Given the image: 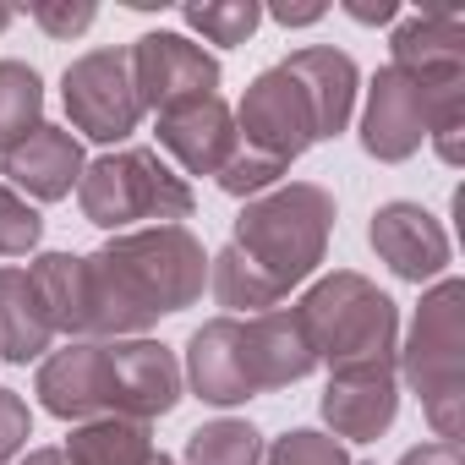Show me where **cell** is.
I'll return each mask as SVG.
<instances>
[{
    "label": "cell",
    "mask_w": 465,
    "mask_h": 465,
    "mask_svg": "<svg viewBox=\"0 0 465 465\" xmlns=\"http://www.w3.org/2000/svg\"><path fill=\"white\" fill-rule=\"evenodd\" d=\"M372 252L411 285L421 280H438L449 269V236L443 224L421 208V203H383L372 213Z\"/></svg>",
    "instance_id": "cell-15"
},
{
    "label": "cell",
    "mask_w": 465,
    "mask_h": 465,
    "mask_svg": "<svg viewBox=\"0 0 465 465\" xmlns=\"http://www.w3.org/2000/svg\"><path fill=\"white\" fill-rule=\"evenodd\" d=\"M61 99H66L72 126L94 143H121L143 121L126 50H88L83 61H72L61 77Z\"/></svg>",
    "instance_id": "cell-9"
},
{
    "label": "cell",
    "mask_w": 465,
    "mask_h": 465,
    "mask_svg": "<svg viewBox=\"0 0 465 465\" xmlns=\"http://www.w3.org/2000/svg\"><path fill=\"white\" fill-rule=\"evenodd\" d=\"M23 465H72V460H66V449H34Z\"/></svg>",
    "instance_id": "cell-32"
},
{
    "label": "cell",
    "mask_w": 465,
    "mask_h": 465,
    "mask_svg": "<svg viewBox=\"0 0 465 465\" xmlns=\"http://www.w3.org/2000/svg\"><path fill=\"white\" fill-rule=\"evenodd\" d=\"M28 438H34L28 400H23L17 389H0V465H6V460H17Z\"/></svg>",
    "instance_id": "cell-28"
},
{
    "label": "cell",
    "mask_w": 465,
    "mask_h": 465,
    "mask_svg": "<svg viewBox=\"0 0 465 465\" xmlns=\"http://www.w3.org/2000/svg\"><path fill=\"white\" fill-rule=\"evenodd\" d=\"M159 148L186 170V175H219L230 164V153L242 148L236 137V110H230L219 94L175 104L159 115Z\"/></svg>",
    "instance_id": "cell-11"
},
{
    "label": "cell",
    "mask_w": 465,
    "mask_h": 465,
    "mask_svg": "<svg viewBox=\"0 0 465 465\" xmlns=\"http://www.w3.org/2000/svg\"><path fill=\"white\" fill-rule=\"evenodd\" d=\"M77 203L88 224L115 230V236H126L132 224H181L197 208L186 175H175L159 148H115L94 159L77 181Z\"/></svg>",
    "instance_id": "cell-6"
},
{
    "label": "cell",
    "mask_w": 465,
    "mask_h": 465,
    "mask_svg": "<svg viewBox=\"0 0 465 465\" xmlns=\"http://www.w3.org/2000/svg\"><path fill=\"white\" fill-rule=\"evenodd\" d=\"M34 394L61 421H153L181 405V361L159 340H66L39 361Z\"/></svg>",
    "instance_id": "cell-3"
},
{
    "label": "cell",
    "mask_w": 465,
    "mask_h": 465,
    "mask_svg": "<svg viewBox=\"0 0 465 465\" xmlns=\"http://www.w3.org/2000/svg\"><path fill=\"white\" fill-rule=\"evenodd\" d=\"M421 137H427V99H421V88L405 72L383 66L372 77V88H367L361 148L372 159H383V164H400V159H411L421 148Z\"/></svg>",
    "instance_id": "cell-12"
},
{
    "label": "cell",
    "mask_w": 465,
    "mask_h": 465,
    "mask_svg": "<svg viewBox=\"0 0 465 465\" xmlns=\"http://www.w3.org/2000/svg\"><path fill=\"white\" fill-rule=\"evenodd\" d=\"M394 72H405L427 99V137L443 164L465 159V12L460 6H421L389 39Z\"/></svg>",
    "instance_id": "cell-5"
},
{
    "label": "cell",
    "mask_w": 465,
    "mask_h": 465,
    "mask_svg": "<svg viewBox=\"0 0 465 465\" xmlns=\"http://www.w3.org/2000/svg\"><path fill=\"white\" fill-rule=\"evenodd\" d=\"M280 66L302 77V88H307V99L318 110V132L340 137L351 126V110H356V83H361L356 61L345 50H334V45H307V50L285 55Z\"/></svg>",
    "instance_id": "cell-18"
},
{
    "label": "cell",
    "mask_w": 465,
    "mask_h": 465,
    "mask_svg": "<svg viewBox=\"0 0 465 465\" xmlns=\"http://www.w3.org/2000/svg\"><path fill=\"white\" fill-rule=\"evenodd\" d=\"M12 17H17L12 6H0V34H6V28H12Z\"/></svg>",
    "instance_id": "cell-33"
},
{
    "label": "cell",
    "mask_w": 465,
    "mask_h": 465,
    "mask_svg": "<svg viewBox=\"0 0 465 465\" xmlns=\"http://www.w3.org/2000/svg\"><path fill=\"white\" fill-rule=\"evenodd\" d=\"M88 159H83V143L66 132V126H39L34 137H23L12 153H6V181L12 192H28L34 203H61L72 197V186L83 181Z\"/></svg>",
    "instance_id": "cell-16"
},
{
    "label": "cell",
    "mask_w": 465,
    "mask_h": 465,
    "mask_svg": "<svg viewBox=\"0 0 465 465\" xmlns=\"http://www.w3.org/2000/svg\"><path fill=\"white\" fill-rule=\"evenodd\" d=\"M181 465H263V432L252 421H236V416L203 421L186 438V460Z\"/></svg>",
    "instance_id": "cell-22"
},
{
    "label": "cell",
    "mask_w": 465,
    "mask_h": 465,
    "mask_svg": "<svg viewBox=\"0 0 465 465\" xmlns=\"http://www.w3.org/2000/svg\"><path fill=\"white\" fill-rule=\"evenodd\" d=\"M323 12H329V6H274L269 17H274V23H285V28H307V23H318Z\"/></svg>",
    "instance_id": "cell-31"
},
{
    "label": "cell",
    "mask_w": 465,
    "mask_h": 465,
    "mask_svg": "<svg viewBox=\"0 0 465 465\" xmlns=\"http://www.w3.org/2000/svg\"><path fill=\"white\" fill-rule=\"evenodd\" d=\"M323 421L334 427L329 438H356L372 443L394 427L400 416V372L394 367H361V372H329V389L318 400Z\"/></svg>",
    "instance_id": "cell-13"
},
{
    "label": "cell",
    "mask_w": 465,
    "mask_h": 465,
    "mask_svg": "<svg viewBox=\"0 0 465 465\" xmlns=\"http://www.w3.org/2000/svg\"><path fill=\"white\" fill-rule=\"evenodd\" d=\"M28 285L39 296V312L55 334L77 340V258L72 252H45L28 269Z\"/></svg>",
    "instance_id": "cell-23"
},
{
    "label": "cell",
    "mask_w": 465,
    "mask_h": 465,
    "mask_svg": "<svg viewBox=\"0 0 465 465\" xmlns=\"http://www.w3.org/2000/svg\"><path fill=\"white\" fill-rule=\"evenodd\" d=\"M126 66H132L137 104L153 110V115L219 94V61L203 55V50H197L192 39H181V34H143V39L126 50Z\"/></svg>",
    "instance_id": "cell-10"
},
{
    "label": "cell",
    "mask_w": 465,
    "mask_h": 465,
    "mask_svg": "<svg viewBox=\"0 0 465 465\" xmlns=\"http://www.w3.org/2000/svg\"><path fill=\"white\" fill-rule=\"evenodd\" d=\"M153 432L148 421H126V416H94L77 421L66 438V460L72 465H153Z\"/></svg>",
    "instance_id": "cell-20"
},
{
    "label": "cell",
    "mask_w": 465,
    "mask_h": 465,
    "mask_svg": "<svg viewBox=\"0 0 465 465\" xmlns=\"http://www.w3.org/2000/svg\"><path fill=\"white\" fill-rule=\"evenodd\" d=\"M208 285V252L186 224H148L77 258V340H126L186 312Z\"/></svg>",
    "instance_id": "cell-1"
},
{
    "label": "cell",
    "mask_w": 465,
    "mask_h": 465,
    "mask_svg": "<svg viewBox=\"0 0 465 465\" xmlns=\"http://www.w3.org/2000/svg\"><path fill=\"white\" fill-rule=\"evenodd\" d=\"M39 236H45L39 208H34L23 192L0 186V258H28V252L39 247Z\"/></svg>",
    "instance_id": "cell-26"
},
{
    "label": "cell",
    "mask_w": 465,
    "mask_h": 465,
    "mask_svg": "<svg viewBox=\"0 0 465 465\" xmlns=\"http://www.w3.org/2000/svg\"><path fill=\"white\" fill-rule=\"evenodd\" d=\"M242 340H247V367H252V389L269 394V389H291L302 383L318 356L296 323V307H274V312H258L242 323Z\"/></svg>",
    "instance_id": "cell-17"
},
{
    "label": "cell",
    "mask_w": 465,
    "mask_h": 465,
    "mask_svg": "<svg viewBox=\"0 0 465 465\" xmlns=\"http://www.w3.org/2000/svg\"><path fill=\"white\" fill-rule=\"evenodd\" d=\"M50 340H55V329L39 312L28 269H0V361H12V367L45 361Z\"/></svg>",
    "instance_id": "cell-19"
},
{
    "label": "cell",
    "mask_w": 465,
    "mask_h": 465,
    "mask_svg": "<svg viewBox=\"0 0 465 465\" xmlns=\"http://www.w3.org/2000/svg\"><path fill=\"white\" fill-rule=\"evenodd\" d=\"M460 361H465V285L438 280L421 296V307L411 318V340L394 367L421 394V411L443 443H460V405H465Z\"/></svg>",
    "instance_id": "cell-7"
},
{
    "label": "cell",
    "mask_w": 465,
    "mask_h": 465,
    "mask_svg": "<svg viewBox=\"0 0 465 465\" xmlns=\"http://www.w3.org/2000/svg\"><path fill=\"white\" fill-rule=\"evenodd\" d=\"M186 383L203 405H242L252 400V367H247V340H242V318H208L192 340H186Z\"/></svg>",
    "instance_id": "cell-14"
},
{
    "label": "cell",
    "mask_w": 465,
    "mask_h": 465,
    "mask_svg": "<svg viewBox=\"0 0 465 465\" xmlns=\"http://www.w3.org/2000/svg\"><path fill=\"white\" fill-rule=\"evenodd\" d=\"M334 230V197L312 181H285L263 197H247L236 213L230 247L208 258V285L213 302L230 307V318L247 312H274L302 280L318 274Z\"/></svg>",
    "instance_id": "cell-2"
},
{
    "label": "cell",
    "mask_w": 465,
    "mask_h": 465,
    "mask_svg": "<svg viewBox=\"0 0 465 465\" xmlns=\"http://www.w3.org/2000/svg\"><path fill=\"white\" fill-rule=\"evenodd\" d=\"M400 465H465V460H460V443H443V438H432V443H416V449H405V454H400Z\"/></svg>",
    "instance_id": "cell-29"
},
{
    "label": "cell",
    "mask_w": 465,
    "mask_h": 465,
    "mask_svg": "<svg viewBox=\"0 0 465 465\" xmlns=\"http://www.w3.org/2000/svg\"><path fill=\"white\" fill-rule=\"evenodd\" d=\"M181 17L208 45H247L263 23V6L258 0H208V6H181Z\"/></svg>",
    "instance_id": "cell-24"
},
{
    "label": "cell",
    "mask_w": 465,
    "mask_h": 465,
    "mask_svg": "<svg viewBox=\"0 0 465 465\" xmlns=\"http://www.w3.org/2000/svg\"><path fill=\"white\" fill-rule=\"evenodd\" d=\"M45 83L28 61H0V153H12L45 121Z\"/></svg>",
    "instance_id": "cell-21"
},
{
    "label": "cell",
    "mask_w": 465,
    "mask_h": 465,
    "mask_svg": "<svg viewBox=\"0 0 465 465\" xmlns=\"http://www.w3.org/2000/svg\"><path fill=\"white\" fill-rule=\"evenodd\" d=\"M296 323L329 372H361V367H394L400 361V307L389 291H378L367 274H323L302 302Z\"/></svg>",
    "instance_id": "cell-4"
},
{
    "label": "cell",
    "mask_w": 465,
    "mask_h": 465,
    "mask_svg": "<svg viewBox=\"0 0 465 465\" xmlns=\"http://www.w3.org/2000/svg\"><path fill=\"white\" fill-rule=\"evenodd\" d=\"M263 465H351V454H345L340 438L296 427V432H285V438H274L263 449Z\"/></svg>",
    "instance_id": "cell-25"
},
{
    "label": "cell",
    "mask_w": 465,
    "mask_h": 465,
    "mask_svg": "<svg viewBox=\"0 0 465 465\" xmlns=\"http://www.w3.org/2000/svg\"><path fill=\"white\" fill-rule=\"evenodd\" d=\"M356 23H394L400 17V6H394V0H351V6H345Z\"/></svg>",
    "instance_id": "cell-30"
},
{
    "label": "cell",
    "mask_w": 465,
    "mask_h": 465,
    "mask_svg": "<svg viewBox=\"0 0 465 465\" xmlns=\"http://www.w3.org/2000/svg\"><path fill=\"white\" fill-rule=\"evenodd\" d=\"M153 465H181V460H170V454H153Z\"/></svg>",
    "instance_id": "cell-34"
},
{
    "label": "cell",
    "mask_w": 465,
    "mask_h": 465,
    "mask_svg": "<svg viewBox=\"0 0 465 465\" xmlns=\"http://www.w3.org/2000/svg\"><path fill=\"white\" fill-rule=\"evenodd\" d=\"M28 17H34L50 39H77V34L94 28L99 6H94V0H39V6H28Z\"/></svg>",
    "instance_id": "cell-27"
},
{
    "label": "cell",
    "mask_w": 465,
    "mask_h": 465,
    "mask_svg": "<svg viewBox=\"0 0 465 465\" xmlns=\"http://www.w3.org/2000/svg\"><path fill=\"white\" fill-rule=\"evenodd\" d=\"M236 137L247 153L291 170V159H302L323 132H318V110L302 88L296 72L285 66H269L252 77V88L242 94V110H236Z\"/></svg>",
    "instance_id": "cell-8"
}]
</instances>
